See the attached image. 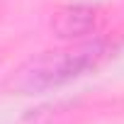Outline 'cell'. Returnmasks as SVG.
Wrapping results in <instances>:
<instances>
[{"instance_id": "cell-1", "label": "cell", "mask_w": 124, "mask_h": 124, "mask_svg": "<svg viewBox=\"0 0 124 124\" xmlns=\"http://www.w3.org/2000/svg\"><path fill=\"white\" fill-rule=\"evenodd\" d=\"M114 46L107 39L85 41L71 49H56L44 51L27 63H22L8 80V88L22 95L44 93L51 88H58L73 78H80L95 68H100L105 61L112 56Z\"/></svg>"}, {"instance_id": "cell-2", "label": "cell", "mask_w": 124, "mask_h": 124, "mask_svg": "<svg viewBox=\"0 0 124 124\" xmlns=\"http://www.w3.org/2000/svg\"><path fill=\"white\" fill-rule=\"evenodd\" d=\"M93 27H95V10H90L85 5L63 8V10H58L56 17H54V32L58 37H66V39L83 37Z\"/></svg>"}]
</instances>
